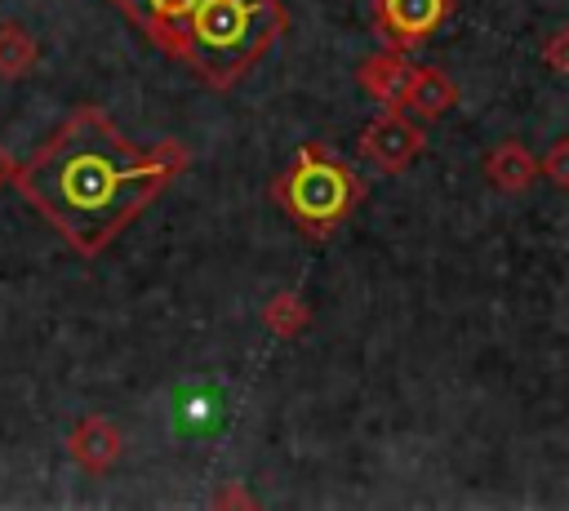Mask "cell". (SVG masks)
I'll return each mask as SVG.
<instances>
[{
	"label": "cell",
	"mask_w": 569,
	"mask_h": 511,
	"mask_svg": "<svg viewBox=\"0 0 569 511\" xmlns=\"http://www.w3.org/2000/svg\"><path fill=\"white\" fill-rule=\"evenodd\" d=\"M191 164L182 142L133 147L107 111L76 107L18 169V191L80 253L107 249Z\"/></svg>",
	"instance_id": "obj_1"
},
{
	"label": "cell",
	"mask_w": 569,
	"mask_h": 511,
	"mask_svg": "<svg viewBox=\"0 0 569 511\" xmlns=\"http://www.w3.org/2000/svg\"><path fill=\"white\" fill-rule=\"evenodd\" d=\"M209 89H231L289 27L280 0H111Z\"/></svg>",
	"instance_id": "obj_2"
},
{
	"label": "cell",
	"mask_w": 569,
	"mask_h": 511,
	"mask_svg": "<svg viewBox=\"0 0 569 511\" xmlns=\"http://www.w3.org/2000/svg\"><path fill=\"white\" fill-rule=\"evenodd\" d=\"M365 196V182L347 160H338L329 147L307 142L293 164L276 178V200L280 209L307 231V236H329L342 227Z\"/></svg>",
	"instance_id": "obj_3"
},
{
	"label": "cell",
	"mask_w": 569,
	"mask_h": 511,
	"mask_svg": "<svg viewBox=\"0 0 569 511\" xmlns=\"http://www.w3.org/2000/svg\"><path fill=\"white\" fill-rule=\"evenodd\" d=\"M231 409H227V395L222 387L213 382H182L173 391V409H169V431L178 440H191V444H204L213 435H222Z\"/></svg>",
	"instance_id": "obj_4"
},
{
	"label": "cell",
	"mask_w": 569,
	"mask_h": 511,
	"mask_svg": "<svg viewBox=\"0 0 569 511\" xmlns=\"http://www.w3.org/2000/svg\"><path fill=\"white\" fill-rule=\"evenodd\" d=\"M373 18H378V31L391 40V44H422L431 40L445 18H449V0H378L373 4Z\"/></svg>",
	"instance_id": "obj_5"
}]
</instances>
